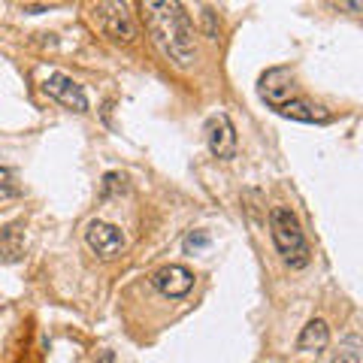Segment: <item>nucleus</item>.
<instances>
[{
	"mask_svg": "<svg viewBox=\"0 0 363 363\" xmlns=\"http://www.w3.org/2000/svg\"><path fill=\"white\" fill-rule=\"evenodd\" d=\"M140 9L145 28H149L155 45L164 52V58L179 70H188L197 61V43L194 21L185 13V6L176 0H145Z\"/></svg>",
	"mask_w": 363,
	"mask_h": 363,
	"instance_id": "1",
	"label": "nucleus"
},
{
	"mask_svg": "<svg viewBox=\"0 0 363 363\" xmlns=\"http://www.w3.org/2000/svg\"><path fill=\"white\" fill-rule=\"evenodd\" d=\"M269 230H272V242H276V252L281 255V260L291 269H303L309 267V242H306L303 224L297 218V212L288 206H276L269 212Z\"/></svg>",
	"mask_w": 363,
	"mask_h": 363,
	"instance_id": "2",
	"label": "nucleus"
},
{
	"mask_svg": "<svg viewBox=\"0 0 363 363\" xmlns=\"http://www.w3.org/2000/svg\"><path fill=\"white\" fill-rule=\"evenodd\" d=\"M91 21L97 25V30L112 43H133L136 28L130 18L128 4H94L91 6Z\"/></svg>",
	"mask_w": 363,
	"mask_h": 363,
	"instance_id": "3",
	"label": "nucleus"
},
{
	"mask_svg": "<svg viewBox=\"0 0 363 363\" xmlns=\"http://www.w3.org/2000/svg\"><path fill=\"white\" fill-rule=\"evenodd\" d=\"M257 94L267 106L281 109L291 100H297V85H294V73L288 67H269V70L257 79Z\"/></svg>",
	"mask_w": 363,
	"mask_h": 363,
	"instance_id": "4",
	"label": "nucleus"
},
{
	"mask_svg": "<svg viewBox=\"0 0 363 363\" xmlns=\"http://www.w3.org/2000/svg\"><path fill=\"white\" fill-rule=\"evenodd\" d=\"M206 145L212 157L218 161H233L236 152H240V140H236V128L227 112H215V116L206 118Z\"/></svg>",
	"mask_w": 363,
	"mask_h": 363,
	"instance_id": "5",
	"label": "nucleus"
},
{
	"mask_svg": "<svg viewBox=\"0 0 363 363\" xmlns=\"http://www.w3.org/2000/svg\"><path fill=\"white\" fill-rule=\"evenodd\" d=\"M152 288L157 294H164L167 300H182V297H188L191 291H194V272H191L188 267H182V264H167L161 269H155L152 272Z\"/></svg>",
	"mask_w": 363,
	"mask_h": 363,
	"instance_id": "6",
	"label": "nucleus"
},
{
	"mask_svg": "<svg viewBox=\"0 0 363 363\" xmlns=\"http://www.w3.org/2000/svg\"><path fill=\"white\" fill-rule=\"evenodd\" d=\"M85 242H88L91 252H94L97 257H104V260L118 257L124 252V245H128L121 227L109 224V221H91L85 227Z\"/></svg>",
	"mask_w": 363,
	"mask_h": 363,
	"instance_id": "7",
	"label": "nucleus"
},
{
	"mask_svg": "<svg viewBox=\"0 0 363 363\" xmlns=\"http://www.w3.org/2000/svg\"><path fill=\"white\" fill-rule=\"evenodd\" d=\"M43 91H45V94H49L52 100H58L64 109L88 112V94H85V88L79 85L73 76H67V73H52V76L43 82Z\"/></svg>",
	"mask_w": 363,
	"mask_h": 363,
	"instance_id": "8",
	"label": "nucleus"
},
{
	"mask_svg": "<svg viewBox=\"0 0 363 363\" xmlns=\"http://www.w3.org/2000/svg\"><path fill=\"white\" fill-rule=\"evenodd\" d=\"M276 112L279 116H285V118H291V121H303V124H327L330 121V112L321 109V106L306 104V100H291V104H285Z\"/></svg>",
	"mask_w": 363,
	"mask_h": 363,
	"instance_id": "9",
	"label": "nucleus"
},
{
	"mask_svg": "<svg viewBox=\"0 0 363 363\" xmlns=\"http://www.w3.org/2000/svg\"><path fill=\"white\" fill-rule=\"evenodd\" d=\"M330 342V327L321 318H312L309 324L303 327V333L297 336V348L300 351H324Z\"/></svg>",
	"mask_w": 363,
	"mask_h": 363,
	"instance_id": "10",
	"label": "nucleus"
},
{
	"mask_svg": "<svg viewBox=\"0 0 363 363\" xmlns=\"http://www.w3.org/2000/svg\"><path fill=\"white\" fill-rule=\"evenodd\" d=\"M333 363H363L360 357V336H345L333 351Z\"/></svg>",
	"mask_w": 363,
	"mask_h": 363,
	"instance_id": "11",
	"label": "nucleus"
},
{
	"mask_svg": "<svg viewBox=\"0 0 363 363\" xmlns=\"http://www.w3.org/2000/svg\"><path fill=\"white\" fill-rule=\"evenodd\" d=\"M21 240H18V230H6L4 240H0V260H6V264H16L21 257Z\"/></svg>",
	"mask_w": 363,
	"mask_h": 363,
	"instance_id": "12",
	"label": "nucleus"
},
{
	"mask_svg": "<svg viewBox=\"0 0 363 363\" xmlns=\"http://www.w3.org/2000/svg\"><path fill=\"white\" fill-rule=\"evenodd\" d=\"M124 188H128V179L112 169V173H106L104 182H100V200H109V197H116V194H124Z\"/></svg>",
	"mask_w": 363,
	"mask_h": 363,
	"instance_id": "13",
	"label": "nucleus"
},
{
	"mask_svg": "<svg viewBox=\"0 0 363 363\" xmlns=\"http://www.w3.org/2000/svg\"><path fill=\"white\" fill-rule=\"evenodd\" d=\"M203 33H206V40H218V18H215V9L212 6H203Z\"/></svg>",
	"mask_w": 363,
	"mask_h": 363,
	"instance_id": "14",
	"label": "nucleus"
},
{
	"mask_svg": "<svg viewBox=\"0 0 363 363\" xmlns=\"http://www.w3.org/2000/svg\"><path fill=\"white\" fill-rule=\"evenodd\" d=\"M206 245H209V233H203V230L185 236V252H188V255L197 252V248H206Z\"/></svg>",
	"mask_w": 363,
	"mask_h": 363,
	"instance_id": "15",
	"label": "nucleus"
},
{
	"mask_svg": "<svg viewBox=\"0 0 363 363\" xmlns=\"http://www.w3.org/2000/svg\"><path fill=\"white\" fill-rule=\"evenodd\" d=\"M97 363H116V351H100Z\"/></svg>",
	"mask_w": 363,
	"mask_h": 363,
	"instance_id": "16",
	"label": "nucleus"
},
{
	"mask_svg": "<svg viewBox=\"0 0 363 363\" xmlns=\"http://www.w3.org/2000/svg\"><path fill=\"white\" fill-rule=\"evenodd\" d=\"M21 9H25V13H30V16H37V13H45V9H49V6H21Z\"/></svg>",
	"mask_w": 363,
	"mask_h": 363,
	"instance_id": "17",
	"label": "nucleus"
},
{
	"mask_svg": "<svg viewBox=\"0 0 363 363\" xmlns=\"http://www.w3.org/2000/svg\"><path fill=\"white\" fill-rule=\"evenodd\" d=\"M0 176H6V169H0Z\"/></svg>",
	"mask_w": 363,
	"mask_h": 363,
	"instance_id": "18",
	"label": "nucleus"
}]
</instances>
